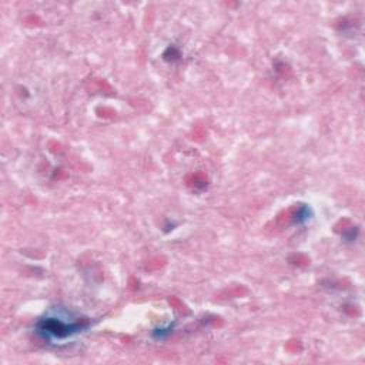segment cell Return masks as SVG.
<instances>
[{
  "label": "cell",
  "instance_id": "6da1fadb",
  "mask_svg": "<svg viewBox=\"0 0 365 365\" xmlns=\"http://www.w3.org/2000/svg\"><path fill=\"white\" fill-rule=\"evenodd\" d=\"M37 334L50 344L63 342L87 329V322L73 317L70 312L57 309L47 314L36 325Z\"/></svg>",
  "mask_w": 365,
  "mask_h": 365
}]
</instances>
